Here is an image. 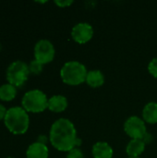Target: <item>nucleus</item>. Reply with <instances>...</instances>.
Here are the masks:
<instances>
[{"instance_id": "nucleus-1", "label": "nucleus", "mask_w": 157, "mask_h": 158, "mask_svg": "<svg viewBox=\"0 0 157 158\" xmlns=\"http://www.w3.org/2000/svg\"><path fill=\"white\" fill-rule=\"evenodd\" d=\"M49 139L52 145L62 152H69L81 143L73 123L67 118L57 119L52 125Z\"/></svg>"}, {"instance_id": "nucleus-2", "label": "nucleus", "mask_w": 157, "mask_h": 158, "mask_svg": "<svg viewBox=\"0 0 157 158\" xmlns=\"http://www.w3.org/2000/svg\"><path fill=\"white\" fill-rule=\"evenodd\" d=\"M4 121L8 131L14 134L25 133L30 124V119L27 111L19 106L9 108L6 111Z\"/></svg>"}, {"instance_id": "nucleus-3", "label": "nucleus", "mask_w": 157, "mask_h": 158, "mask_svg": "<svg viewBox=\"0 0 157 158\" xmlns=\"http://www.w3.org/2000/svg\"><path fill=\"white\" fill-rule=\"evenodd\" d=\"M86 67L78 61H68L64 64L60 70L62 81L69 85H79L86 81Z\"/></svg>"}, {"instance_id": "nucleus-4", "label": "nucleus", "mask_w": 157, "mask_h": 158, "mask_svg": "<svg viewBox=\"0 0 157 158\" xmlns=\"http://www.w3.org/2000/svg\"><path fill=\"white\" fill-rule=\"evenodd\" d=\"M23 108L31 113H40L48 107V99L45 94L40 90L27 92L22 98Z\"/></svg>"}, {"instance_id": "nucleus-5", "label": "nucleus", "mask_w": 157, "mask_h": 158, "mask_svg": "<svg viewBox=\"0 0 157 158\" xmlns=\"http://www.w3.org/2000/svg\"><path fill=\"white\" fill-rule=\"evenodd\" d=\"M30 74L29 66L20 60L14 61L6 70V79L13 86H21L28 79Z\"/></svg>"}, {"instance_id": "nucleus-6", "label": "nucleus", "mask_w": 157, "mask_h": 158, "mask_svg": "<svg viewBox=\"0 0 157 158\" xmlns=\"http://www.w3.org/2000/svg\"><path fill=\"white\" fill-rule=\"evenodd\" d=\"M125 132L132 139L143 140L147 133L144 121L137 116H132L127 119L124 124Z\"/></svg>"}, {"instance_id": "nucleus-7", "label": "nucleus", "mask_w": 157, "mask_h": 158, "mask_svg": "<svg viewBox=\"0 0 157 158\" xmlns=\"http://www.w3.org/2000/svg\"><path fill=\"white\" fill-rule=\"evenodd\" d=\"M34 56L40 63L47 64L54 59L55 48L53 44L45 39L40 40L34 46Z\"/></svg>"}, {"instance_id": "nucleus-8", "label": "nucleus", "mask_w": 157, "mask_h": 158, "mask_svg": "<svg viewBox=\"0 0 157 158\" xmlns=\"http://www.w3.org/2000/svg\"><path fill=\"white\" fill-rule=\"evenodd\" d=\"M93 35V27L86 22H80L76 24L71 31L72 38L79 44H85L92 39Z\"/></svg>"}, {"instance_id": "nucleus-9", "label": "nucleus", "mask_w": 157, "mask_h": 158, "mask_svg": "<svg viewBox=\"0 0 157 158\" xmlns=\"http://www.w3.org/2000/svg\"><path fill=\"white\" fill-rule=\"evenodd\" d=\"M48 154L49 152L47 146L36 142L29 146L26 156L27 158H47Z\"/></svg>"}, {"instance_id": "nucleus-10", "label": "nucleus", "mask_w": 157, "mask_h": 158, "mask_svg": "<svg viewBox=\"0 0 157 158\" xmlns=\"http://www.w3.org/2000/svg\"><path fill=\"white\" fill-rule=\"evenodd\" d=\"M93 156L94 158H112L113 149L107 143L99 142L93 146Z\"/></svg>"}, {"instance_id": "nucleus-11", "label": "nucleus", "mask_w": 157, "mask_h": 158, "mask_svg": "<svg viewBox=\"0 0 157 158\" xmlns=\"http://www.w3.org/2000/svg\"><path fill=\"white\" fill-rule=\"evenodd\" d=\"M68 107V100L63 95H54L48 100V108L53 112H62Z\"/></svg>"}, {"instance_id": "nucleus-12", "label": "nucleus", "mask_w": 157, "mask_h": 158, "mask_svg": "<svg viewBox=\"0 0 157 158\" xmlns=\"http://www.w3.org/2000/svg\"><path fill=\"white\" fill-rule=\"evenodd\" d=\"M145 149V143L143 140L132 139L129 144L127 145L126 152L130 156V157H138Z\"/></svg>"}, {"instance_id": "nucleus-13", "label": "nucleus", "mask_w": 157, "mask_h": 158, "mask_svg": "<svg viewBox=\"0 0 157 158\" xmlns=\"http://www.w3.org/2000/svg\"><path fill=\"white\" fill-rule=\"evenodd\" d=\"M143 119L150 123L155 124L157 122V103L151 102L147 104L143 111Z\"/></svg>"}, {"instance_id": "nucleus-14", "label": "nucleus", "mask_w": 157, "mask_h": 158, "mask_svg": "<svg viewBox=\"0 0 157 158\" xmlns=\"http://www.w3.org/2000/svg\"><path fill=\"white\" fill-rule=\"evenodd\" d=\"M85 81L91 87L96 88V87H100L104 84L105 77L100 70H91L88 72Z\"/></svg>"}, {"instance_id": "nucleus-15", "label": "nucleus", "mask_w": 157, "mask_h": 158, "mask_svg": "<svg viewBox=\"0 0 157 158\" xmlns=\"http://www.w3.org/2000/svg\"><path fill=\"white\" fill-rule=\"evenodd\" d=\"M17 94L16 87L10 83L3 84L0 86V99L3 101H11Z\"/></svg>"}, {"instance_id": "nucleus-16", "label": "nucleus", "mask_w": 157, "mask_h": 158, "mask_svg": "<svg viewBox=\"0 0 157 158\" xmlns=\"http://www.w3.org/2000/svg\"><path fill=\"white\" fill-rule=\"evenodd\" d=\"M29 70L30 73H32L34 75H38L43 71V64L37 61L36 59L32 60L29 65Z\"/></svg>"}, {"instance_id": "nucleus-17", "label": "nucleus", "mask_w": 157, "mask_h": 158, "mask_svg": "<svg viewBox=\"0 0 157 158\" xmlns=\"http://www.w3.org/2000/svg\"><path fill=\"white\" fill-rule=\"evenodd\" d=\"M67 158H84L83 153L79 148H74L70 150L67 156Z\"/></svg>"}, {"instance_id": "nucleus-18", "label": "nucleus", "mask_w": 157, "mask_h": 158, "mask_svg": "<svg viewBox=\"0 0 157 158\" xmlns=\"http://www.w3.org/2000/svg\"><path fill=\"white\" fill-rule=\"evenodd\" d=\"M148 70L155 78H157V57L152 59V61L149 63Z\"/></svg>"}, {"instance_id": "nucleus-19", "label": "nucleus", "mask_w": 157, "mask_h": 158, "mask_svg": "<svg viewBox=\"0 0 157 158\" xmlns=\"http://www.w3.org/2000/svg\"><path fill=\"white\" fill-rule=\"evenodd\" d=\"M55 3L60 7H65V6H70L73 3V1L72 0H60V1L56 0V1H55Z\"/></svg>"}, {"instance_id": "nucleus-20", "label": "nucleus", "mask_w": 157, "mask_h": 158, "mask_svg": "<svg viewBox=\"0 0 157 158\" xmlns=\"http://www.w3.org/2000/svg\"><path fill=\"white\" fill-rule=\"evenodd\" d=\"M153 141V136L150 134V133H146L145 135H144V137L143 138V142L146 144V143H150L151 142Z\"/></svg>"}, {"instance_id": "nucleus-21", "label": "nucleus", "mask_w": 157, "mask_h": 158, "mask_svg": "<svg viewBox=\"0 0 157 158\" xmlns=\"http://www.w3.org/2000/svg\"><path fill=\"white\" fill-rule=\"evenodd\" d=\"M6 111H7V110L6 109V107H5L3 105L0 104V120L5 118L6 114Z\"/></svg>"}, {"instance_id": "nucleus-22", "label": "nucleus", "mask_w": 157, "mask_h": 158, "mask_svg": "<svg viewBox=\"0 0 157 158\" xmlns=\"http://www.w3.org/2000/svg\"><path fill=\"white\" fill-rule=\"evenodd\" d=\"M37 142H38V143H40L45 144V143H46V142H47V138H46V136H44V135H40V136L38 137Z\"/></svg>"}, {"instance_id": "nucleus-23", "label": "nucleus", "mask_w": 157, "mask_h": 158, "mask_svg": "<svg viewBox=\"0 0 157 158\" xmlns=\"http://www.w3.org/2000/svg\"><path fill=\"white\" fill-rule=\"evenodd\" d=\"M129 158H139V157H129Z\"/></svg>"}, {"instance_id": "nucleus-24", "label": "nucleus", "mask_w": 157, "mask_h": 158, "mask_svg": "<svg viewBox=\"0 0 157 158\" xmlns=\"http://www.w3.org/2000/svg\"><path fill=\"white\" fill-rule=\"evenodd\" d=\"M6 158H14V157H6Z\"/></svg>"}, {"instance_id": "nucleus-25", "label": "nucleus", "mask_w": 157, "mask_h": 158, "mask_svg": "<svg viewBox=\"0 0 157 158\" xmlns=\"http://www.w3.org/2000/svg\"><path fill=\"white\" fill-rule=\"evenodd\" d=\"M0 49H1V44H0Z\"/></svg>"}]
</instances>
